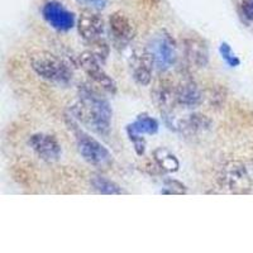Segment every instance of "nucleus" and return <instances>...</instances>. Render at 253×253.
I'll use <instances>...</instances> for the list:
<instances>
[{
  "label": "nucleus",
  "mask_w": 253,
  "mask_h": 253,
  "mask_svg": "<svg viewBox=\"0 0 253 253\" xmlns=\"http://www.w3.org/2000/svg\"><path fill=\"white\" fill-rule=\"evenodd\" d=\"M72 118L99 134H107L110 129L113 109L109 101L87 84L79 87V100L70 108Z\"/></svg>",
  "instance_id": "1"
},
{
  "label": "nucleus",
  "mask_w": 253,
  "mask_h": 253,
  "mask_svg": "<svg viewBox=\"0 0 253 253\" xmlns=\"http://www.w3.org/2000/svg\"><path fill=\"white\" fill-rule=\"evenodd\" d=\"M31 67L41 79L48 83L66 86L72 81V70L69 65L51 52L33 53L31 56Z\"/></svg>",
  "instance_id": "2"
},
{
  "label": "nucleus",
  "mask_w": 253,
  "mask_h": 253,
  "mask_svg": "<svg viewBox=\"0 0 253 253\" xmlns=\"http://www.w3.org/2000/svg\"><path fill=\"white\" fill-rule=\"evenodd\" d=\"M69 128L75 135V142L78 146V151L90 166H94L100 170H107L113 164V155L109 152L107 147L101 144L98 139L83 130L80 126L74 123V118L70 117Z\"/></svg>",
  "instance_id": "3"
},
{
  "label": "nucleus",
  "mask_w": 253,
  "mask_h": 253,
  "mask_svg": "<svg viewBox=\"0 0 253 253\" xmlns=\"http://www.w3.org/2000/svg\"><path fill=\"white\" fill-rule=\"evenodd\" d=\"M219 184L229 193L248 194L253 189V181L246 165L241 161H229L221 167Z\"/></svg>",
  "instance_id": "4"
},
{
  "label": "nucleus",
  "mask_w": 253,
  "mask_h": 253,
  "mask_svg": "<svg viewBox=\"0 0 253 253\" xmlns=\"http://www.w3.org/2000/svg\"><path fill=\"white\" fill-rule=\"evenodd\" d=\"M148 49L155 58L158 71L165 72L175 65L176 58H177L176 42L170 33L165 31L160 32L152 40Z\"/></svg>",
  "instance_id": "5"
},
{
  "label": "nucleus",
  "mask_w": 253,
  "mask_h": 253,
  "mask_svg": "<svg viewBox=\"0 0 253 253\" xmlns=\"http://www.w3.org/2000/svg\"><path fill=\"white\" fill-rule=\"evenodd\" d=\"M79 63H80L84 72L89 76L90 80L94 84H96L101 90L109 92V94H115L117 92L118 85H117L114 79L108 75L105 70L101 67L99 58L95 56L94 52H83L79 56Z\"/></svg>",
  "instance_id": "6"
},
{
  "label": "nucleus",
  "mask_w": 253,
  "mask_h": 253,
  "mask_svg": "<svg viewBox=\"0 0 253 253\" xmlns=\"http://www.w3.org/2000/svg\"><path fill=\"white\" fill-rule=\"evenodd\" d=\"M156 67L155 58L148 48L135 49L129 58V69L133 80L139 86H147L152 81V72Z\"/></svg>",
  "instance_id": "7"
},
{
  "label": "nucleus",
  "mask_w": 253,
  "mask_h": 253,
  "mask_svg": "<svg viewBox=\"0 0 253 253\" xmlns=\"http://www.w3.org/2000/svg\"><path fill=\"white\" fill-rule=\"evenodd\" d=\"M28 146L38 158L48 164L57 162L62 155L60 142L55 135L47 134V133L32 134L28 139Z\"/></svg>",
  "instance_id": "8"
},
{
  "label": "nucleus",
  "mask_w": 253,
  "mask_h": 253,
  "mask_svg": "<svg viewBox=\"0 0 253 253\" xmlns=\"http://www.w3.org/2000/svg\"><path fill=\"white\" fill-rule=\"evenodd\" d=\"M42 15L49 27L58 32H69L75 26V15L67 10L63 4L56 0H49L42 8Z\"/></svg>",
  "instance_id": "9"
},
{
  "label": "nucleus",
  "mask_w": 253,
  "mask_h": 253,
  "mask_svg": "<svg viewBox=\"0 0 253 253\" xmlns=\"http://www.w3.org/2000/svg\"><path fill=\"white\" fill-rule=\"evenodd\" d=\"M151 96H152V100L156 104V107L165 115H170L173 107L177 105V103H176V85L172 80H170L166 76H160L155 81Z\"/></svg>",
  "instance_id": "10"
},
{
  "label": "nucleus",
  "mask_w": 253,
  "mask_h": 253,
  "mask_svg": "<svg viewBox=\"0 0 253 253\" xmlns=\"http://www.w3.org/2000/svg\"><path fill=\"white\" fill-rule=\"evenodd\" d=\"M105 29V22L99 13L83 10L78 18V31L81 38L87 42L100 40Z\"/></svg>",
  "instance_id": "11"
},
{
  "label": "nucleus",
  "mask_w": 253,
  "mask_h": 253,
  "mask_svg": "<svg viewBox=\"0 0 253 253\" xmlns=\"http://www.w3.org/2000/svg\"><path fill=\"white\" fill-rule=\"evenodd\" d=\"M204 100V95L198 84L191 79H182L176 85V103L186 109L198 108Z\"/></svg>",
  "instance_id": "12"
},
{
  "label": "nucleus",
  "mask_w": 253,
  "mask_h": 253,
  "mask_svg": "<svg viewBox=\"0 0 253 253\" xmlns=\"http://www.w3.org/2000/svg\"><path fill=\"white\" fill-rule=\"evenodd\" d=\"M109 28L114 40L121 43L129 42L135 36V26L133 20L122 10H117L110 14Z\"/></svg>",
  "instance_id": "13"
},
{
  "label": "nucleus",
  "mask_w": 253,
  "mask_h": 253,
  "mask_svg": "<svg viewBox=\"0 0 253 253\" xmlns=\"http://www.w3.org/2000/svg\"><path fill=\"white\" fill-rule=\"evenodd\" d=\"M184 53L187 62L194 67L202 69L209 62V49L205 41L199 37H189L184 40Z\"/></svg>",
  "instance_id": "14"
},
{
  "label": "nucleus",
  "mask_w": 253,
  "mask_h": 253,
  "mask_svg": "<svg viewBox=\"0 0 253 253\" xmlns=\"http://www.w3.org/2000/svg\"><path fill=\"white\" fill-rule=\"evenodd\" d=\"M211 124L213 122L208 118L207 115L194 113V114H190L187 118L177 121V123L173 126V129L181 132L187 137H193V135H198L209 130L211 128Z\"/></svg>",
  "instance_id": "15"
},
{
  "label": "nucleus",
  "mask_w": 253,
  "mask_h": 253,
  "mask_svg": "<svg viewBox=\"0 0 253 253\" xmlns=\"http://www.w3.org/2000/svg\"><path fill=\"white\" fill-rule=\"evenodd\" d=\"M153 160L157 164V166L167 173H175L180 169L178 158L165 147H158L153 151Z\"/></svg>",
  "instance_id": "16"
},
{
  "label": "nucleus",
  "mask_w": 253,
  "mask_h": 253,
  "mask_svg": "<svg viewBox=\"0 0 253 253\" xmlns=\"http://www.w3.org/2000/svg\"><path fill=\"white\" fill-rule=\"evenodd\" d=\"M126 128L142 135H153L158 132L160 124H158V122L156 121L155 118L150 117L147 113H142V114H139L138 117L135 118V121L133 122V123L128 124Z\"/></svg>",
  "instance_id": "17"
},
{
  "label": "nucleus",
  "mask_w": 253,
  "mask_h": 253,
  "mask_svg": "<svg viewBox=\"0 0 253 253\" xmlns=\"http://www.w3.org/2000/svg\"><path fill=\"white\" fill-rule=\"evenodd\" d=\"M90 184L95 191L104 195H121L123 194V189L117 182L112 181L110 178L103 175H92L90 178Z\"/></svg>",
  "instance_id": "18"
},
{
  "label": "nucleus",
  "mask_w": 253,
  "mask_h": 253,
  "mask_svg": "<svg viewBox=\"0 0 253 253\" xmlns=\"http://www.w3.org/2000/svg\"><path fill=\"white\" fill-rule=\"evenodd\" d=\"M219 53H220L221 58H223L230 67H237L241 65V60H239L238 56L234 53L232 47H230L227 42L220 43V46H219Z\"/></svg>",
  "instance_id": "19"
},
{
  "label": "nucleus",
  "mask_w": 253,
  "mask_h": 253,
  "mask_svg": "<svg viewBox=\"0 0 253 253\" xmlns=\"http://www.w3.org/2000/svg\"><path fill=\"white\" fill-rule=\"evenodd\" d=\"M162 194H176V195H182L187 193V187L182 182L173 180V178H167L165 180V189L161 190Z\"/></svg>",
  "instance_id": "20"
},
{
  "label": "nucleus",
  "mask_w": 253,
  "mask_h": 253,
  "mask_svg": "<svg viewBox=\"0 0 253 253\" xmlns=\"http://www.w3.org/2000/svg\"><path fill=\"white\" fill-rule=\"evenodd\" d=\"M126 130L128 138H129V141L132 142L133 146H134L135 153L138 156H143L144 152H146V139H144L143 135L133 132V130L128 129V128H126Z\"/></svg>",
  "instance_id": "21"
},
{
  "label": "nucleus",
  "mask_w": 253,
  "mask_h": 253,
  "mask_svg": "<svg viewBox=\"0 0 253 253\" xmlns=\"http://www.w3.org/2000/svg\"><path fill=\"white\" fill-rule=\"evenodd\" d=\"M239 14L246 22L252 23L253 22V0H239L238 4Z\"/></svg>",
  "instance_id": "22"
},
{
  "label": "nucleus",
  "mask_w": 253,
  "mask_h": 253,
  "mask_svg": "<svg viewBox=\"0 0 253 253\" xmlns=\"http://www.w3.org/2000/svg\"><path fill=\"white\" fill-rule=\"evenodd\" d=\"M80 3L83 4H86V5L91 6L94 9H104L107 8L108 5V0H79Z\"/></svg>",
  "instance_id": "23"
}]
</instances>
